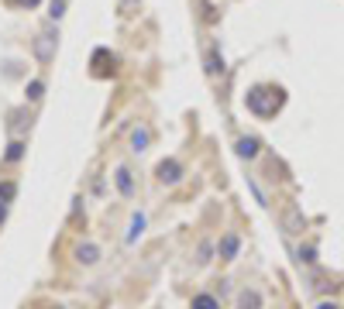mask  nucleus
I'll return each mask as SVG.
<instances>
[{"instance_id": "obj_1", "label": "nucleus", "mask_w": 344, "mask_h": 309, "mask_svg": "<svg viewBox=\"0 0 344 309\" xmlns=\"http://www.w3.org/2000/svg\"><path fill=\"white\" fill-rule=\"evenodd\" d=\"M159 175L165 179V182H176V179H179V165H176V161H162V165H159Z\"/></svg>"}, {"instance_id": "obj_2", "label": "nucleus", "mask_w": 344, "mask_h": 309, "mask_svg": "<svg viewBox=\"0 0 344 309\" xmlns=\"http://www.w3.org/2000/svg\"><path fill=\"white\" fill-rule=\"evenodd\" d=\"M131 141H135V151H145V145H148V131H145V127H141V131H135V137H131Z\"/></svg>"}, {"instance_id": "obj_3", "label": "nucleus", "mask_w": 344, "mask_h": 309, "mask_svg": "<svg viewBox=\"0 0 344 309\" xmlns=\"http://www.w3.org/2000/svg\"><path fill=\"white\" fill-rule=\"evenodd\" d=\"M238 151H241V155H255V141H252V137H241Z\"/></svg>"}, {"instance_id": "obj_4", "label": "nucleus", "mask_w": 344, "mask_h": 309, "mask_svg": "<svg viewBox=\"0 0 344 309\" xmlns=\"http://www.w3.org/2000/svg\"><path fill=\"white\" fill-rule=\"evenodd\" d=\"M193 309H217V302H214L210 296H200V299L193 302Z\"/></svg>"}, {"instance_id": "obj_5", "label": "nucleus", "mask_w": 344, "mask_h": 309, "mask_svg": "<svg viewBox=\"0 0 344 309\" xmlns=\"http://www.w3.org/2000/svg\"><path fill=\"white\" fill-rule=\"evenodd\" d=\"M117 186H121L124 193H131V179H127V172H124V169L117 172Z\"/></svg>"}, {"instance_id": "obj_6", "label": "nucleus", "mask_w": 344, "mask_h": 309, "mask_svg": "<svg viewBox=\"0 0 344 309\" xmlns=\"http://www.w3.org/2000/svg\"><path fill=\"white\" fill-rule=\"evenodd\" d=\"M83 261H97V248H83Z\"/></svg>"}, {"instance_id": "obj_7", "label": "nucleus", "mask_w": 344, "mask_h": 309, "mask_svg": "<svg viewBox=\"0 0 344 309\" xmlns=\"http://www.w3.org/2000/svg\"><path fill=\"white\" fill-rule=\"evenodd\" d=\"M21 4H28V7H31V4H38V0H21Z\"/></svg>"}]
</instances>
